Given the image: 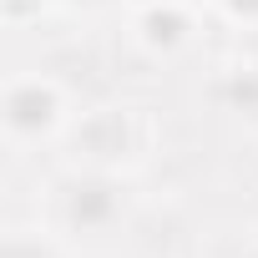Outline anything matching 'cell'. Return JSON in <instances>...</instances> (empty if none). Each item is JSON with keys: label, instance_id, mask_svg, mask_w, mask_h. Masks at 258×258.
Masks as SVG:
<instances>
[{"label": "cell", "instance_id": "6da1fadb", "mask_svg": "<svg viewBox=\"0 0 258 258\" xmlns=\"http://www.w3.org/2000/svg\"><path fill=\"white\" fill-rule=\"evenodd\" d=\"M46 223L56 238H111L126 223V182L106 167H71L51 182Z\"/></svg>", "mask_w": 258, "mask_h": 258}, {"label": "cell", "instance_id": "7a4b0ae2", "mask_svg": "<svg viewBox=\"0 0 258 258\" xmlns=\"http://www.w3.org/2000/svg\"><path fill=\"white\" fill-rule=\"evenodd\" d=\"M71 126V101L51 76H16L6 86V132L16 147L51 142Z\"/></svg>", "mask_w": 258, "mask_h": 258}, {"label": "cell", "instance_id": "3957f363", "mask_svg": "<svg viewBox=\"0 0 258 258\" xmlns=\"http://www.w3.org/2000/svg\"><path fill=\"white\" fill-rule=\"evenodd\" d=\"M137 41H142L147 51H157V56H172V51H182V46L192 41V16L177 6V0L152 6V11L137 16Z\"/></svg>", "mask_w": 258, "mask_h": 258}, {"label": "cell", "instance_id": "277c9868", "mask_svg": "<svg viewBox=\"0 0 258 258\" xmlns=\"http://www.w3.org/2000/svg\"><path fill=\"white\" fill-rule=\"evenodd\" d=\"M218 11L233 26H258V0H218Z\"/></svg>", "mask_w": 258, "mask_h": 258}]
</instances>
